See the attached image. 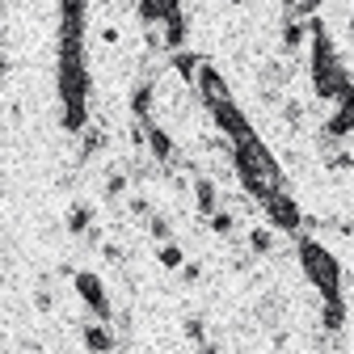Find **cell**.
<instances>
[{"label": "cell", "instance_id": "10", "mask_svg": "<svg viewBox=\"0 0 354 354\" xmlns=\"http://www.w3.org/2000/svg\"><path fill=\"white\" fill-rule=\"evenodd\" d=\"M148 236H152L156 245H169V241H173V224H169V215H160V211H156V215L148 219Z\"/></svg>", "mask_w": 354, "mask_h": 354}, {"label": "cell", "instance_id": "12", "mask_svg": "<svg viewBox=\"0 0 354 354\" xmlns=\"http://www.w3.org/2000/svg\"><path fill=\"white\" fill-rule=\"evenodd\" d=\"M249 249H253V257H266V253L274 249V236L266 232V228H253V232H249Z\"/></svg>", "mask_w": 354, "mask_h": 354}, {"label": "cell", "instance_id": "6", "mask_svg": "<svg viewBox=\"0 0 354 354\" xmlns=\"http://www.w3.org/2000/svg\"><path fill=\"white\" fill-rule=\"evenodd\" d=\"M211 118H215V127H219V136H224L228 144H236V140H245L249 136V118H245V110L236 106V102H224V106H215V110H207Z\"/></svg>", "mask_w": 354, "mask_h": 354}, {"label": "cell", "instance_id": "11", "mask_svg": "<svg viewBox=\"0 0 354 354\" xmlns=\"http://www.w3.org/2000/svg\"><path fill=\"white\" fill-rule=\"evenodd\" d=\"M156 261H160V266H165V270H182V266H186V257H182V249H177V245H173V241H169V245H160V249H156Z\"/></svg>", "mask_w": 354, "mask_h": 354}, {"label": "cell", "instance_id": "14", "mask_svg": "<svg viewBox=\"0 0 354 354\" xmlns=\"http://www.w3.org/2000/svg\"><path fill=\"white\" fill-rule=\"evenodd\" d=\"M186 337L198 342V346L207 342V325H203V317H190V321H186Z\"/></svg>", "mask_w": 354, "mask_h": 354}, {"label": "cell", "instance_id": "4", "mask_svg": "<svg viewBox=\"0 0 354 354\" xmlns=\"http://www.w3.org/2000/svg\"><path fill=\"white\" fill-rule=\"evenodd\" d=\"M261 211L266 219L279 228V232H295L299 236V224H304V215H299V203L287 194V190H274V194H266L261 198Z\"/></svg>", "mask_w": 354, "mask_h": 354}, {"label": "cell", "instance_id": "17", "mask_svg": "<svg viewBox=\"0 0 354 354\" xmlns=\"http://www.w3.org/2000/svg\"><path fill=\"white\" fill-rule=\"evenodd\" d=\"M0 47H5V26H0Z\"/></svg>", "mask_w": 354, "mask_h": 354}, {"label": "cell", "instance_id": "7", "mask_svg": "<svg viewBox=\"0 0 354 354\" xmlns=\"http://www.w3.org/2000/svg\"><path fill=\"white\" fill-rule=\"evenodd\" d=\"M325 131H329V136H337V140H342V136H354V88H350L346 97L333 102V114H329Z\"/></svg>", "mask_w": 354, "mask_h": 354}, {"label": "cell", "instance_id": "8", "mask_svg": "<svg viewBox=\"0 0 354 354\" xmlns=\"http://www.w3.org/2000/svg\"><path fill=\"white\" fill-rule=\"evenodd\" d=\"M194 203H198V215L203 219H211L219 211V190H215L211 177H194Z\"/></svg>", "mask_w": 354, "mask_h": 354}, {"label": "cell", "instance_id": "5", "mask_svg": "<svg viewBox=\"0 0 354 354\" xmlns=\"http://www.w3.org/2000/svg\"><path fill=\"white\" fill-rule=\"evenodd\" d=\"M80 342L88 354H114L118 350V333H114V321H97V317H88L80 325Z\"/></svg>", "mask_w": 354, "mask_h": 354}, {"label": "cell", "instance_id": "16", "mask_svg": "<svg viewBox=\"0 0 354 354\" xmlns=\"http://www.w3.org/2000/svg\"><path fill=\"white\" fill-rule=\"evenodd\" d=\"M198 274H203L198 261H186V266H182V279H186V283H198Z\"/></svg>", "mask_w": 354, "mask_h": 354}, {"label": "cell", "instance_id": "3", "mask_svg": "<svg viewBox=\"0 0 354 354\" xmlns=\"http://www.w3.org/2000/svg\"><path fill=\"white\" fill-rule=\"evenodd\" d=\"M194 102L203 106V110H215V106H224V102H232V88H228V80H224V72H219L215 64H207L203 59V68H198V76H194Z\"/></svg>", "mask_w": 354, "mask_h": 354}, {"label": "cell", "instance_id": "2", "mask_svg": "<svg viewBox=\"0 0 354 354\" xmlns=\"http://www.w3.org/2000/svg\"><path fill=\"white\" fill-rule=\"evenodd\" d=\"M72 287H76L80 304L88 308V317L114 321V304H110V291H106V283H102L97 270H76V274H72Z\"/></svg>", "mask_w": 354, "mask_h": 354}, {"label": "cell", "instance_id": "9", "mask_svg": "<svg viewBox=\"0 0 354 354\" xmlns=\"http://www.w3.org/2000/svg\"><path fill=\"white\" fill-rule=\"evenodd\" d=\"M97 224H93V207L88 203H76L72 211H68V232L72 236H84V232H93Z\"/></svg>", "mask_w": 354, "mask_h": 354}, {"label": "cell", "instance_id": "1", "mask_svg": "<svg viewBox=\"0 0 354 354\" xmlns=\"http://www.w3.org/2000/svg\"><path fill=\"white\" fill-rule=\"evenodd\" d=\"M295 253H299L304 279L321 291V299H342V266H337V257L321 241H313V236H299Z\"/></svg>", "mask_w": 354, "mask_h": 354}, {"label": "cell", "instance_id": "15", "mask_svg": "<svg viewBox=\"0 0 354 354\" xmlns=\"http://www.w3.org/2000/svg\"><path fill=\"white\" fill-rule=\"evenodd\" d=\"M9 72H13V64H9V51H5V47H0V88H5V84H9Z\"/></svg>", "mask_w": 354, "mask_h": 354}, {"label": "cell", "instance_id": "13", "mask_svg": "<svg viewBox=\"0 0 354 354\" xmlns=\"http://www.w3.org/2000/svg\"><path fill=\"white\" fill-rule=\"evenodd\" d=\"M127 182H131V173H110V182H106V203H118L127 194Z\"/></svg>", "mask_w": 354, "mask_h": 354}]
</instances>
